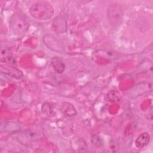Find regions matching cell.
Instances as JSON below:
<instances>
[{
    "mask_svg": "<svg viewBox=\"0 0 153 153\" xmlns=\"http://www.w3.org/2000/svg\"><path fill=\"white\" fill-rule=\"evenodd\" d=\"M29 13L33 17L38 20H45L50 19L53 16L54 11L50 2L40 1L33 3L31 5Z\"/></svg>",
    "mask_w": 153,
    "mask_h": 153,
    "instance_id": "1",
    "label": "cell"
},
{
    "mask_svg": "<svg viewBox=\"0 0 153 153\" xmlns=\"http://www.w3.org/2000/svg\"><path fill=\"white\" fill-rule=\"evenodd\" d=\"M30 22L25 14L16 12L12 15L9 20V27L11 31L16 35L25 34L29 29Z\"/></svg>",
    "mask_w": 153,
    "mask_h": 153,
    "instance_id": "2",
    "label": "cell"
},
{
    "mask_svg": "<svg viewBox=\"0 0 153 153\" xmlns=\"http://www.w3.org/2000/svg\"><path fill=\"white\" fill-rule=\"evenodd\" d=\"M42 41L48 48L53 51L59 53H62L63 51L64 47L62 43L54 36L46 34L43 36Z\"/></svg>",
    "mask_w": 153,
    "mask_h": 153,
    "instance_id": "3",
    "label": "cell"
},
{
    "mask_svg": "<svg viewBox=\"0 0 153 153\" xmlns=\"http://www.w3.org/2000/svg\"><path fill=\"white\" fill-rule=\"evenodd\" d=\"M67 18L63 14H60L52 22L51 27L56 32L62 33L67 30Z\"/></svg>",
    "mask_w": 153,
    "mask_h": 153,
    "instance_id": "4",
    "label": "cell"
},
{
    "mask_svg": "<svg viewBox=\"0 0 153 153\" xmlns=\"http://www.w3.org/2000/svg\"><path fill=\"white\" fill-rule=\"evenodd\" d=\"M109 22L116 24L120 23V20H122L123 17V12L121 7L119 5H111L109 9L108 10V14Z\"/></svg>",
    "mask_w": 153,
    "mask_h": 153,
    "instance_id": "5",
    "label": "cell"
},
{
    "mask_svg": "<svg viewBox=\"0 0 153 153\" xmlns=\"http://www.w3.org/2000/svg\"><path fill=\"white\" fill-rule=\"evenodd\" d=\"M1 71L2 73L15 78H20L23 76L20 70L10 65H1Z\"/></svg>",
    "mask_w": 153,
    "mask_h": 153,
    "instance_id": "6",
    "label": "cell"
},
{
    "mask_svg": "<svg viewBox=\"0 0 153 153\" xmlns=\"http://www.w3.org/2000/svg\"><path fill=\"white\" fill-rule=\"evenodd\" d=\"M150 139L151 137L148 133H142L136 138L135 145L138 148H142L148 145L150 142Z\"/></svg>",
    "mask_w": 153,
    "mask_h": 153,
    "instance_id": "7",
    "label": "cell"
},
{
    "mask_svg": "<svg viewBox=\"0 0 153 153\" xmlns=\"http://www.w3.org/2000/svg\"><path fill=\"white\" fill-rule=\"evenodd\" d=\"M60 110L62 112L68 117H74L76 115V111L74 106L70 103L63 102L62 104Z\"/></svg>",
    "mask_w": 153,
    "mask_h": 153,
    "instance_id": "8",
    "label": "cell"
},
{
    "mask_svg": "<svg viewBox=\"0 0 153 153\" xmlns=\"http://www.w3.org/2000/svg\"><path fill=\"white\" fill-rule=\"evenodd\" d=\"M51 64L54 70L57 74H62L64 72L65 69V65L64 63L58 57H54L51 59Z\"/></svg>",
    "mask_w": 153,
    "mask_h": 153,
    "instance_id": "9",
    "label": "cell"
},
{
    "mask_svg": "<svg viewBox=\"0 0 153 153\" xmlns=\"http://www.w3.org/2000/svg\"><path fill=\"white\" fill-rule=\"evenodd\" d=\"M1 61L6 63H14L15 60L12 56L11 53L7 49H2L1 51Z\"/></svg>",
    "mask_w": 153,
    "mask_h": 153,
    "instance_id": "10",
    "label": "cell"
},
{
    "mask_svg": "<svg viewBox=\"0 0 153 153\" xmlns=\"http://www.w3.org/2000/svg\"><path fill=\"white\" fill-rule=\"evenodd\" d=\"M41 109L42 112L48 116L52 117V116H54L55 114V111L52 105L50 103L45 102L44 104H42Z\"/></svg>",
    "mask_w": 153,
    "mask_h": 153,
    "instance_id": "11",
    "label": "cell"
}]
</instances>
